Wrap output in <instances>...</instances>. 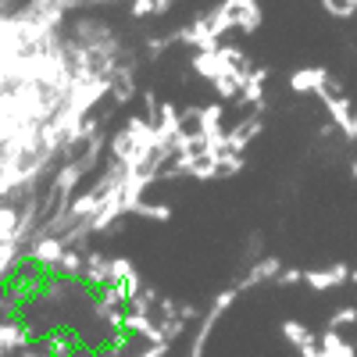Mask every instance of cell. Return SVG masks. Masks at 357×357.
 <instances>
[{"instance_id":"obj_1","label":"cell","mask_w":357,"mask_h":357,"mask_svg":"<svg viewBox=\"0 0 357 357\" xmlns=\"http://www.w3.org/2000/svg\"><path fill=\"white\" fill-rule=\"evenodd\" d=\"M354 172H357V165H354Z\"/></svg>"}]
</instances>
